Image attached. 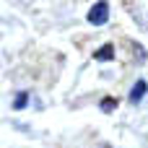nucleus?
<instances>
[{"mask_svg":"<svg viewBox=\"0 0 148 148\" xmlns=\"http://www.w3.org/2000/svg\"><path fill=\"white\" fill-rule=\"evenodd\" d=\"M88 23L91 26H104L107 21H109V5H107V0H99L91 10H88Z\"/></svg>","mask_w":148,"mask_h":148,"instance_id":"f257e3e1","label":"nucleus"},{"mask_svg":"<svg viewBox=\"0 0 148 148\" xmlns=\"http://www.w3.org/2000/svg\"><path fill=\"white\" fill-rule=\"evenodd\" d=\"M146 94H148V81L138 78V81L133 83L130 94H127V101H130V104H138V101H143V96H146Z\"/></svg>","mask_w":148,"mask_h":148,"instance_id":"f03ea898","label":"nucleus"},{"mask_svg":"<svg viewBox=\"0 0 148 148\" xmlns=\"http://www.w3.org/2000/svg\"><path fill=\"white\" fill-rule=\"evenodd\" d=\"M94 57H96L99 62H109V60L114 57V47H112V44H104V47H99V49L94 52Z\"/></svg>","mask_w":148,"mask_h":148,"instance_id":"7ed1b4c3","label":"nucleus"},{"mask_svg":"<svg viewBox=\"0 0 148 148\" xmlns=\"http://www.w3.org/2000/svg\"><path fill=\"white\" fill-rule=\"evenodd\" d=\"M26 104H29V94H26V91L16 94V99H13V109H23Z\"/></svg>","mask_w":148,"mask_h":148,"instance_id":"20e7f679","label":"nucleus"},{"mask_svg":"<svg viewBox=\"0 0 148 148\" xmlns=\"http://www.w3.org/2000/svg\"><path fill=\"white\" fill-rule=\"evenodd\" d=\"M114 107H117V99H104L101 101V112H112Z\"/></svg>","mask_w":148,"mask_h":148,"instance_id":"39448f33","label":"nucleus"}]
</instances>
